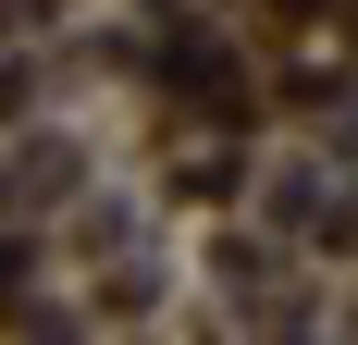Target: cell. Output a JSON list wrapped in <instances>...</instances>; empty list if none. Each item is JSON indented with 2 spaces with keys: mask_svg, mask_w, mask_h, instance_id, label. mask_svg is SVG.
Returning a JSON list of instances; mask_svg holds the SVG:
<instances>
[]
</instances>
